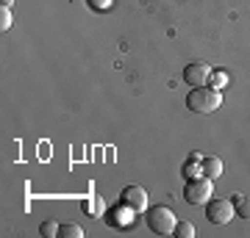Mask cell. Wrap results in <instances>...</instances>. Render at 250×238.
I'll return each mask as SVG.
<instances>
[{
	"mask_svg": "<svg viewBox=\"0 0 250 238\" xmlns=\"http://www.w3.org/2000/svg\"><path fill=\"white\" fill-rule=\"evenodd\" d=\"M0 28H3V31H9L11 28V14L6 9H3V17H0Z\"/></svg>",
	"mask_w": 250,
	"mask_h": 238,
	"instance_id": "obj_17",
	"label": "cell"
},
{
	"mask_svg": "<svg viewBox=\"0 0 250 238\" xmlns=\"http://www.w3.org/2000/svg\"><path fill=\"white\" fill-rule=\"evenodd\" d=\"M211 83H214V89H223L225 83H228V75H225V72H220V70H211Z\"/></svg>",
	"mask_w": 250,
	"mask_h": 238,
	"instance_id": "obj_15",
	"label": "cell"
},
{
	"mask_svg": "<svg viewBox=\"0 0 250 238\" xmlns=\"http://www.w3.org/2000/svg\"><path fill=\"white\" fill-rule=\"evenodd\" d=\"M39 236H45V238H53V236H59V221H53V219L42 221V227H39Z\"/></svg>",
	"mask_w": 250,
	"mask_h": 238,
	"instance_id": "obj_13",
	"label": "cell"
},
{
	"mask_svg": "<svg viewBox=\"0 0 250 238\" xmlns=\"http://www.w3.org/2000/svg\"><path fill=\"white\" fill-rule=\"evenodd\" d=\"M200 175H206L208 180H217V177L223 175V158H217V155H206L200 161Z\"/></svg>",
	"mask_w": 250,
	"mask_h": 238,
	"instance_id": "obj_8",
	"label": "cell"
},
{
	"mask_svg": "<svg viewBox=\"0 0 250 238\" xmlns=\"http://www.w3.org/2000/svg\"><path fill=\"white\" fill-rule=\"evenodd\" d=\"M231 202H233V208H236V216H239L242 221H250V197L233 194Z\"/></svg>",
	"mask_w": 250,
	"mask_h": 238,
	"instance_id": "obj_10",
	"label": "cell"
},
{
	"mask_svg": "<svg viewBox=\"0 0 250 238\" xmlns=\"http://www.w3.org/2000/svg\"><path fill=\"white\" fill-rule=\"evenodd\" d=\"M103 216H106V224H108V227H128V224L134 221L136 213L131 211V208H125L123 202H117L114 208H108Z\"/></svg>",
	"mask_w": 250,
	"mask_h": 238,
	"instance_id": "obj_7",
	"label": "cell"
},
{
	"mask_svg": "<svg viewBox=\"0 0 250 238\" xmlns=\"http://www.w3.org/2000/svg\"><path fill=\"white\" fill-rule=\"evenodd\" d=\"M0 3H3V9H9V6L14 3V0H0Z\"/></svg>",
	"mask_w": 250,
	"mask_h": 238,
	"instance_id": "obj_18",
	"label": "cell"
},
{
	"mask_svg": "<svg viewBox=\"0 0 250 238\" xmlns=\"http://www.w3.org/2000/svg\"><path fill=\"white\" fill-rule=\"evenodd\" d=\"M200 161H203V155H200V152H192L189 161L181 166V175L187 177V180H189V177H197V175H200Z\"/></svg>",
	"mask_w": 250,
	"mask_h": 238,
	"instance_id": "obj_9",
	"label": "cell"
},
{
	"mask_svg": "<svg viewBox=\"0 0 250 238\" xmlns=\"http://www.w3.org/2000/svg\"><path fill=\"white\" fill-rule=\"evenodd\" d=\"M175 224H178V219H175V213L167 205H153V208H147V227L156 236H170L172 230H175Z\"/></svg>",
	"mask_w": 250,
	"mask_h": 238,
	"instance_id": "obj_2",
	"label": "cell"
},
{
	"mask_svg": "<svg viewBox=\"0 0 250 238\" xmlns=\"http://www.w3.org/2000/svg\"><path fill=\"white\" fill-rule=\"evenodd\" d=\"M59 236L62 238H83V230L78 224H59Z\"/></svg>",
	"mask_w": 250,
	"mask_h": 238,
	"instance_id": "obj_12",
	"label": "cell"
},
{
	"mask_svg": "<svg viewBox=\"0 0 250 238\" xmlns=\"http://www.w3.org/2000/svg\"><path fill=\"white\" fill-rule=\"evenodd\" d=\"M233 216H236V208L231 200H208L206 202V219L211 224H228Z\"/></svg>",
	"mask_w": 250,
	"mask_h": 238,
	"instance_id": "obj_4",
	"label": "cell"
},
{
	"mask_svg": "<svg viewBox=\"0 0 250 238\" xmlns=\"http://www.w3.org/2000/svg\"><path fill=\"white\" fill-rule=\"evenodd\" d=\"M81 211L86 213V216H100V213H106V208H103V200L100 197H89V200L81 202Z\"/></svg>",
	"mask_w": 250,
	"mask_h": 238,
	"instance_id": "obj_11",
	"label": "cell"
},
{
	"mask_svg": "<svg viewBox=\"0 0 250 238\" xmlns=\"http://www.w3.org/2000/svg\"><path fill=\"white\" fill-rule=\"evenodd\" d=\"M120 202L125 208H131L134 213H142V211H147V191L142 185H125L120 191Z\"/></svg>",
	"mask_w": 250,
	"mask_h": 238,
	"instance_id": "obj_5",
	"label": "cell"
},
{
	"mask_svg": "<svg viewBox=\"0 0 250 238\" xmlns=\"http://www.w3.org/2000/svg\"><path fill=\"white\" fill-rule=\"evenodd\" d=\"M172 233H175V236H178V238H192V236H195V227H192L189 221H178V224H175V230H172Z\"/></svg>",
	"mask_w": 250,
	"mask_h": 238,
	"instance_id": "obj_14",
	"label": "cell"
},
{
	"mask_svg": "<svg viewBox=\"0 0 250 238\" xmlns=\"http://www.w3.org/2000/svg\"><path fill=\"white\" fill-rule=\"evenodd\" d=\"M86 6L92 11H106V9H111V0H86Z\"/></svg>",
	"mask_w": 250,
	"mask_h": 238,
	"instance_id": "obj_16",
	"label": "cell"
},
{
	"mask_svg": "<svg viewBox=\"0 0 250 238\" xmlns=\"http://www.w3.org/2000/svg\"><path fill=\"white\" fill-rule=\"evenodd\" d=\"M208 78H211V67H208L206 61H192L189 67H184V83L192 86V89L206 86Z\"/></svg>",
	"mask_w": 250,
	"mask_h": 238,
	"instance_id": "obj_6",
	"label": "cell"
},
{
	"mask_svg": "<svg viewBox=\"0 0 250 238\" xmlns=\"http://www.w3.org/2000/svg\"><path fill=\"white\" fill-rule=\"evenodd\" d=\"M211 191H214V180H208L206 175L189 177L184 185V200L189 205H206V200H211Z\"/></svg>",
	"mask_w": 250,
	"mask_h": 238,
	"instance_id": "obj_3",
	"label": "cell"
},
{
	"mask_svg": "<svg viewBox=\"0 0 250 238\" xmlns=\"http://www.w3.org/2000/svg\"><path fill=\"white\" fill-rule=\"evenodd\" d=\"M223 106V94L220 89H208V86H197L187 94V108L195 114H214L217 108Z\"/></svg>",
	"mask_w": 250,
	"mask_h": 238,
	"instance_id": "obj_1",
	"label": "cell"
}]
</instances>
